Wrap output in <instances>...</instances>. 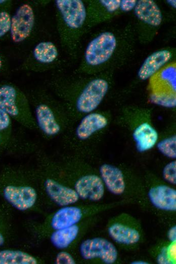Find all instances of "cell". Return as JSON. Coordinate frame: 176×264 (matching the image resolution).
<instances>
[{"label":"cell","mask_w":176,"mask_h":264,"mask_svg":"<svg viewBox=\"0 0 176 264\" xmlns=\"http://www.w3.org/2000/svg\"><path fill=\"white\" fill-rule=\"evenodd\" d=\"M54 262L57 264L76 263V261L72 255L65 250H61L57 254Z\"/></svg>","instance_id":"29"},{"label":"cell","mask_w":176,"mask_h":264,"mask_svg":"<svg viewBox=\"0 0 176 264\" xmlns=\"http://www.w3.org/2000/svg\"><path fill=\"white\" fill-rule=\"evenodd\" d=\"M134 10L137 18L149 25L157 27L161 23V11L152 0L137 1Z\"/></svg>","instance_id":"24"},{"label":"cell","mask_w":176,"mask_h":264,"mask_svg":"<svg viewBox=\"0 0 176 264\" xmlns=\"http://www.w3.org/2000/svg\"><path fill=\"white\" fill-rule=\"evenodd\" d=\"M59 169L80 199L98 201L103 196L104 184L100 176L79 159L57 160Z\"/></svg>","instance_id":"6"},{"label":"cell","mask_w":176,"mask_h":264,"mask_svg":"<svg viewBox=\"0 0 176 264\" xmlns=\"http://www.w3.org/2000/svg\"><path fill=\"white\" fill-rule=\"evenodd\" d=\"M99 172L104 184L111 193L120 195L124 192L125 181L120 169L112 164L105 163L100 167Z\"/></svg>","instance_id":"21"},{"label":"cell","mask_w":176,"mask_h":264,"mask_svg":"<svg viewBox=\"0 0 176 264\" xmlns=\"http://www.w3.org/2000/svg\"><path fill=\"white\" fill-rule=\"evenodd\" d=\"M118 47V40L111 31L102 32L87 45L78 67L79 73L93 75L100 72L113 58Z\"/></svg>","instance_id":"9"},{"label":"cell","mask_w":176,"mask_h":264,"mask_svg":"<svg viewBox=\"0 0 176 264\" xmlns=\"http://www.w3.org/2000/svg\"><path fill=\"white\" fill-rule=\"evenodd\" d=\"M168 237L171 242H175L176 240V226H173L168 231Z\"/></svg>","instance_id":"32"},{"label":"cell","mask_w":176,"mask_h":264,"mask_svg":"<svg viewBox=\"0 0 176 264\" xmlns=\"http://www.w3.org/2000/svg\"><path fill=\"white\" fill-rule=\"evenodd\" d=\"M163 177L165 181L175 185L176 183V161L168 163L163 170Z\"/></svg>","instance_id":"28"},{"label":"cell","mask_w":176,"mask_h":264,"mask_svg":"<svg viewBox=\"0 0 176 264\" xmlns=\"http://www.w3.org/2000/svg\"><path fill=\"white\" fill-rule=\"evenodd\" d=\"M12 6V1L0 0V39L9 32Z\"/></svg>","instance_id":"25"},{"label":"cell","mask_w":176,"mask_h":264,"mask_svg":"<svg viewBox=\"0 0 176 264\" xmlns=\"http://www.w3.org/2000/svg\"><path fill=\"white\" fill-rule=\"evenodd\" d=\"M0 198L14 210L43 213L47 207L36 167L8 164L0 171Z\"/></svg>","instance_id":"1"},{"label":"cell","mask_w":176,"mask_h":264,"mask_svg":"<svg viewBox=\"0 0 176 264\" xmlns=\"http://www.w3.org/2000/svg\"><path fill=\"white\" fill-rule=\"evenodd\" d=\"M8 68V64L5 57L0 52V74L5 72Z\"/></svg>","instance_id":"31"},{"label":"cell","mask_w":176,"mask_h":264,"mask_svg":"<svg viewBox=\"0 0 176 264\" xmlns=\"http://www.w3.org/2000/svg\"><path fill=\"white\" fill-rule=\"evenodd\" d=\"M148 196L152 204L159 209L170 211L176 209V191L170 186L155 185L149 189Z\"/></svg>","instance_id":"18"},{"label":"cell","mask_w":176,"mask_h":264,"mask_svg":"<svg viewBox=\"0 0 176 264\" xmlns=\"http://www.w3.org/2000/svg\"><path fill=\"white\" fill-rule=\"evenodd\" d=\"M37 6L36 2L22 3L12 15L9 34L14 43L23 44L33 38L37 26Z\"/></svg>","instance_id":"11"},{"label":"cell","mask_w":176,"mask_h":264,"mask_svg":"<svg viewBox=\"0 0 176 264\" xmlns=\"http://www.w3.org/2000/svg\"><path fill=\"white\" fill-rule=\"evenodd\" d=\"M14 209L7 203H0V247L8 246L15 237Z\"/></svg>","instance_id":"23"},{"label":"cell","mask_w":176,"mask_h":264,"mask_svg":"<svg viewBox=\"0 0 176 264\" xmlns=\"http://www.w3.org/2000/svg\"><path fill=\"white\" fill-rule=\"evenodd\" d=\"M108 232L117 243L133 246L139 243L142 238L141 228L133 217L122 214L109 222Z\"/></svg>","instance_id":"13"},{"label":"cell","mask_w":176,"mask_h":264,"mask_svg":"<svg viewBox=\"0 0 176 264\" xmlns=\"http://www.w3.org/2000/svg\"><path fill=\"white\" fill-rule=\"evenodd\" d=\"M56 27L61 47L75 55L79 42L86 29V8L81 0L54 1Z\"/></svg>","instance_id":"4"},{"label":"cell","mask_w":176,"mask_h":264,"mask_svg":"<svg viewBox=\"0 0 176 264\" xmlns=\"http://www.w3.org/2000/svg\"><path fill=\"white\" fill-rule=\"evenodd\" d=\"M172 56L171 51L166 49L152 53L145 59L139 70V78L142 80L150 78L171 59Z\"/></svg>","instance_id":"20"},{"label":"cell","mask_w":176,"mask_h":264,"mask_svg":"<svg viewBox=\"0 0 176 264\" xmlns=\"http://www.w3.org/2000/svg\"><path fill=\"white\" fill-rule=\"evenodd\" d=\"M175 242H172L167 248L162 250L161 252L159 254L157 261L159 263H173L175 259Z\"/></svg>","instance_id":"27"},{"label":"cell","mask_w":176,"mask_h":264,"mask_svg":"<svg viewBox=\"0 0 176 264\" xmlns=\"http://www.w3.org/2000/svg\"><path fill=\"white\" fill-rule=\"evenodd\" d=\"M79 253L86 260L99 259L105 263H113L117 258V251L112 243L103 238L87 239L81 242Z\"/></svg>","instance_id":"14"},{"label":"cell","mask_w":176,"mask_h":264,"mask_svg":"<svg viewBox=\"0 0 176 264\" xmlns=\"http://www.w3.org/2000/svg\"><path fill=\"white\" fill-rule=\"evenodd\" d=\"M137 3L136 0L120 1L119 9L124 12L129 11L135 8Z\"/></svg>","instance_id":"30"},{"label":"cell","mask_w":176,"mask_h":264,"mask_svg":"<svg viewBox=\"0 0 176 264\" xmlns=\"http://www.w3.org/2000/svg\"><path fill=\"white\" fill-rule=\"evenodd\" d=\"M86 8V28L104 20V14H112L119 9L120 0L90 1Z\"/></svg>","instance_id":"17"},{"label":"cell","mask_w":176,"mask_h":264,"mask_svg":"<svg viewBox=\"0 0 176 264\" xmlns=\"http://www.w3.org/2000/svg\"><path fill=\"white\" fill-rule=\"evenodd\" d=\"M107 118L99 112H92L80 118L74 130V136L80 142H86L108 124Z\"/></svg>","instance_id":"16"},{"label":"cell","mask_w":176,"mask_h":264,"mask_svg":"<svg viewBox=\"0 0 176 264\" xmlns=\"http://www.w3.org/2000/svg\"><path fill=\"white\" fill-rule=\"evenodd\" d=\"M133 138L137 150L144 152L150 150L157 144L159 135L157 130L149 122L140 123L134 129Z\"/></svg>","instance_id":"19"},{"label":"cell","mask_w":176,"mask_h":264,"mask_svg":"<svg viewBox=\"0 0 176 264\" xmlns=\"http://www.w3.org/2000/svg\"><path fill=\"white\" fill-rule=\"evenodd\" d=\"M0 151L3 152V145L1 139H0Z\"/></svg>","instance_id":"35"},{"label":"cell","mask_w":176,"mask_h":264,"mask_svg":"<svg viewBox=\"0 0 176 264\" xmlns=\"http://www.w3.org/2000/svg\"><path fill=\"white\" fill-rule=\"evenodd\" d=\"M94 205H68L45 216L40 221H27L25 228L34 238L39 240L47 239L52 232L66 228L91 217L97 211Z\"/></svg>","instance_id":"7"},{"label":"cell","mask_w":176,"mask_h":264,"mask_svg":"<svg viewBox=\"0 0 176 264\" xmlns=\"http://www.w3.org/2000/svg\"><path fill=\"white\" fill-rule=\"evenodd\" d=\"M38 132L47 140L65 131L74 119L64 104L48 88L35 87L26 92Z\"/></svg>","instance_id":"3"},{"label":"cell","mask_w":176,"mask_h":264,"mask_svg":"<svg viewBox=\"0 0 176 264\" xmlns=\"http://www.w3.org/2000/svg\"><path fill=\"white\" fill-rule=\"evenodd\" d=\"M60 53L58 47L50 40L37 43L26 55L20 65L22 70L32 73H44L58 68Z\"/></svg>","instance_id":"12"},{"label":"cell","mask_w":176,"mask_h":264,"mask_svg":"<svg viewBox=\"0 0 176 264\" xmlns=\"http://www.w3.org/2000/svg\"><path fill=\"white\" fill-rule=\"evenodd\" d=\"M0 109L23 127L38 132L28 96L14 83L0 82Z\"/></svg>","instance_id":"8"},{"label":"cell","mask_w":176,"mask_h":264,"mask_svg":"<svg viewBox=\"0 0 176 264\" xmlns=\"http://www.w3.org/2000/svg\"><path fill=\"white\" fill-rule=\"evenodd\" d=\"M176 137L175 135L168 136L159 142L156 146L158 150L164 156L170 158L176 157Z\"/></svg>","instance_id":"26"},{"label":"cell","mask_w":176,"mask_h":264,"mask_svg":"<svg viewBox=\"0 0 176 264\" xmlns=\"http://www.w3.org/2000/svg\"><path fill=\"white\" fill-rule=\"evenodd\" d=\"M175 63L163 67L150 78V98L157 105L168 108L176 106Z\"/></svg>","instance_id":"10"},{"label":"cell","mask_w":176,"mask_h":264,"mask_svg":"<svg viewBox=\"0 0 176 264\" xmlns=\"http://www.w3.org/2000/svg\"><path fill=\"white\" fill-rule=\"evenodd\" d=\"M89 218L70 226L54 231L49 235L47 239L59 250L68 249L75 244L87 229L91 220Z\"/></svg>","instance_id":"15"},{"label":"cell","mask_w":176,"mask_h":264,"mask_svg":"<svg viewBox=\"0 0 176 264\" xmlns=\"http://www.w3.org/2000/svg\"><path fill=\"white\" fill-rule=\"evenodd\" d=\"M36 167L47 206L61 207L79 201L78 194L60 172L55 159L38 151Z\"/></svg>","instance_id":"5"},{"label":"cell","mask_w":176,"mask_h":264,"mask_svg":"<svg viewBox=\"0 0 176 264\" xmlns=\"http://www.w3.org/2000/svg\"><path fill=\"white\" fill-rule=\"evenodd\" d=\"M42 258L23 249L0 247V264H44Z\"/></svg>","instance_id":"22"},{"label":"cell","mask_w":176,"mask_h":264,"mask_svg":"<svg viewBox=\"0 0 176 264\" xmlns=\"http://www.w3.org/2000/svg\"><path fill=\"white\" fill-rule=\"evenodd\" d=\"M47 84L48 89L64 104L74 120L94 111L109 88L106 80L97 77L68 79L55 76Z\"/></svg>","instance_id":"2"},{"label":"cell","mask_w":176,"mask_h":264,"mask_svg":"<svg viewBox=\"0 0 176 264\" xmlns=\"http://www.w3.org/2000/svg\"><path fill=\"white\" fill-rule=\"evenodd\" d=\"M131 263H134V264H142V263H148V262H145V261H133Z\"/></svg>","instance_id":"34"},{"label":"cell","mask_w":176,"mask_h":264,"mask_svg":"<svg viewBox=\"0 0 176 264\" xmlns=\"http://www.w3.org/2000/svg\"><path fill=\"white\" fill-rule=\"evenodd\" d=\"M167 3L170 5L171 6V7H173V8H175V6H176V1L174 0V1H172V0H169V1H166Z\"/></svg>","instance_id":"33"}]
</instances>
